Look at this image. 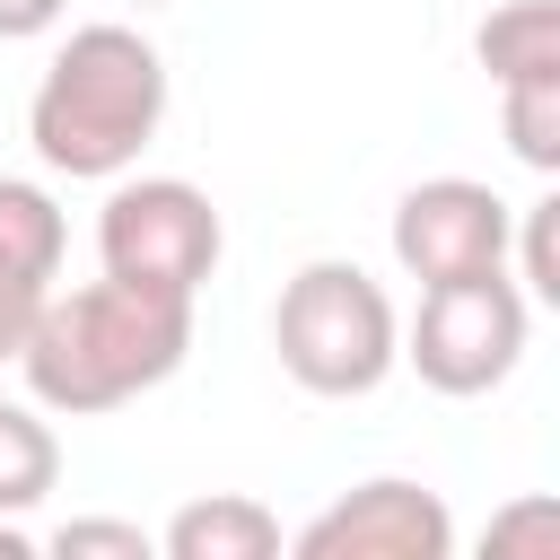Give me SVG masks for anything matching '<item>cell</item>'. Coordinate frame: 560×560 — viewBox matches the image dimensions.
Masks as SVG:
<instances>
[{"label": "cell", "mask_w": 560, "mask_h": 560, "mask_svg": "<svg viewBox=\"0 0 560 560\" xmlns=\"http://www.w3.org/2000/svg\"><path fill=\"white\" fill-rule=\"evenodd\" d=\"M192 350V298L166 289H131V280H88V289H52L18 341V376L44 411L61 420H96L122 411L140 394H158Z\"/></svg>", "instance_id": "obj_1"}, {"label": "cell", "mask_w": 560, "mask_h": 560, "mask_svg": "<svg viewBox=\"0 0 560 560\" xmlns=\"http://www.w3.org/2000/svg\"><path fill=\"white\" fill-rule=\"evenodd\" d=\"M158 122H166V52L122 18L70 26L26 96V140L70 184L131 175L140 149L158 140Z\"/></svg>", "instance_id": "obj_2"}, {"label": "cell", "mask_w": 560, "mask_h": 560, "mask_svg": "<svg viewBox=\"0 0 560 560\" xmlns=\"http://www.w3.org/2000/svg\"><path fill=\"white\" fill-rule=\"evenodd\" d=\"M271 350H280V368H289L306 394L350 402V394H376V385L394 376L402 324H394V298H385L359 262L324 254V262H306V271L280 289V306H271Z\"/></svg>", "instance_id": "obj_3"}, {"label": "cell", "mask_w": 560, "mask_h": 560, "mask_svg": "<svg viewBox=\"0 0 560 560\" xmlns=\"http://www.w3.org/2000/svg\"><path fill=\"white\" fill-rule=\"evenodd\" d=\"M219 254H228V228H219V210H210L201 184H184V175H114V192L96 210V262H105V280L201 298V280L219 271Z\"/></svg>", "instance_id": "obj_4"}, {"label": "cell", "mask_w": 560, "mask_h": 560, "mask_svg": "<svg viewBox=\"0 0 560 560\" xmlns=\"http://www.w3.org/2000/svg\"><path fill=\"white\" fill-rule=\"evenodd\" d=\"M525 332H534V298H525V289L508 280V262H499V271H481V280H438V289H420V315H411V332H402V359L420 368L429 394L472 402V394H490V385L516 376Z\"/></svg>", "instance_id": "obj_5"}, {"label": "cell", "mask_w": 560, "mask_h": 560, "mask_svg": "<svg viewBox=\"0 0 560 560\" xmlns=\"http://www.w3.org/2000/svg\"><path fill=\"white\" fill-rule=\"evenodd\" d=\"M508 228H516V201H499L490 184L472 175H429L394 201V262L438 289V280H481L508 262Z\"/></svg>", "instance_id": "obj_6"}, {"label": "cell", "mask_w": 560, "mask_h": 560, "mask_svg": "<svg viewBox=\"0 0 560 560\" xmlns=\"http://www.w3.org/2000/svg\"><path fill=\"white\" fill-rule=\"evenodd\" d=\"M289 551L298 560H446L455 551V516H446V499L429 481L376 472V481L341 490L324 516H306Z\"/></svg>", "instance_id": "obj_7"}, {"label": "cell", "mask_w": 560, "mask_h": 560, "mask_svg": "<svg viewBox=\"0 0 560 560\" xmlns=\"http://www.w3.org/2000/svg\"><path fill=\"white\" fill-rule=\"evenodd\" d=\"M61 245H70L61 201H52L44 184H26V175H0V359H18L35 306L52 298Z\"/></svg>", "instance_id": "obj_8"}, {"label": "cell", "mask_w": 560, "mask_h": 560, "mask_svg": "<svg viewBox=\"0 0 560 560\" xmlns=\"http://www.w3.org/2000/svg\"><path fill=\"white\" fill-rule=\"evenodd\" d=\"M158 542H166V560H271L280 551V516L262 499H245V490H210V499L175 508Z\"/></svg>", "instance_id": "obj_9"}, {"label": "cell", "mask_w": 560, "mask_h": 560, "mask_svg": "<svg viewBox=\"0 0 560 560\" xmlns=\"http://www.w3.org/2000/svg\"><path fill=\"white\" fill-rule=\"evenodd\" d=\"M472 52L499 79V96L508 88H560V0H508V9H490L481 35H472Z\"/></svg>", "instance_id": "obj_10"}, {"label": "cell", "mask_w": 560, "mask_h": 560, "mask_svg": "<svg viewBox=\"0 0 560 560\" xmlns=\"http://www.w3.org/2000/svg\"><path fill=\"white\" fill-rule=\"evenodd\" d=\"M61 481V438L44 420V402H0V516L44 508Z\"/></svg>", "instance_id": "obj_11"}, {"label": "cell", "mask_w": 560, "mask_h": 560, "mask_svg": "<svg viewBox=\"0 0 560 560\" xmlns=\"http://www.w3.org/2000/svg\"><path fill=\"white\" fill-rule=\"evenodd\" d=\"M508 254H516V271H508V280H516L534 306H560V192H534V201L516 210Z\"/></svg>", "instance_id": "obj_12"}, {"label": "cell", "mask_w": 560, "mask_h": 560, "mask_svg": "<svg viewBox=\"0 0 560 560\" xmlns=\"http://www.w3.org/2000/svg\"><path fill=\"white\" fill-rule=\"evenodd\" d=\"M52 551H61V560H149V534L122 525V516H70V525L52 534Z\"/></svg>", "instance_id": "obj_13"}, {"label": "cell", "mask_w": 560, "mask_h": 560, "mask_svg": "<svg viewBox=\"0 0 560 560\" xmlns=\"http://www.w3.org/2000/svg\"><path fill=\"white\" fill-rule=\"evenodd\" d=\"M490 551H534V560H551V551H560V508H551V499L508 508V516L490 525Z\"/></svg>", "instance_id": "obj_14"}, {"label": "cell", "mask_w": 560, "mask_h": 560, "mask_svg": "<svg viewBox=\"0 0 560 560\" xmlns=\"http://www.w3.org/2000/svg\"><path fill=\"white\" fill-rule=\"evenodd\" d=\"M70 18V0H0V44H26V35H52Z\"/></svg>", "instance_id": "obj_15"}, {"label": "cell", "mask_w": 560, "mask_h": 560, "mask_svg": "<svg viewBox=\"0 0 560 560\" xmlns=\"http://www.w3.org/2000/svg\"><path fill=\"white\" fill-rule=\"evenodd\" d=\"M26 551H35V534H26L18 516H0V560H26Z\"/></svg>", "instance_id": "obj_16"}, {"label": "cell", "mask_w": 560, "mask_h": 560, "mask_svg": "<svg viewBox=\"0 0 560 560\" xmlns=\"http://www.w3.org/2000/svg\"><path fill=\"white\" fill-rule=\"evenodd\" d=\"M122 9H166V0H122Z\"/></svg>", "instance_id": "obj_17"}]
</instances>
